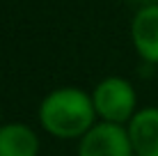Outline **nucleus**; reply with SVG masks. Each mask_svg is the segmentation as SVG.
Returning <instances> with one entry per match:
<instances>
[{"mask_svg":"<svg viewBox=\"0 0 158 156\" xmlns=\"http://www.w3.org/2000/svg\"><path fill=\"white\" fill-rule=\"evenodd\" d=\"M37 117L44 131L62 140H80L99 122L92 94L73 85L48 92L39 103Z\"/></svg>","mask_w":158,"mask_h":156,"instance_id":"1","label":"nucleus"},{"mask_svg":"<svg viewBox=\"0 0 158 156\" xmlns=\"http://www.w3.org/2000/svg\"><path fill=\"white\" fill-rule=\"evenodd\" d=\"M92 101L99 122L126 126L138 112V92L133 83L122 76H108L92 90Z\"/></svg>","mask_w":158,"mask_h":156,"instance_id":"2","label":"nucleus"},{"mask_svg":"<svg viewBox=\"0 0 158 156\" xmlns=\"http://www.w3.org/2000/svg\"><path fill=\"white\" fill-rule=\"evenodd\" d=\"M78 156H135L126 126L96 122L78 140Z\"/></svg>","mask_w":158,"mask_h":156,"instance_id":"3","label":"nucleus"},{"mask_svg":"<svg viewBox=\"0 0 158 156\" xmlns=\"http://www.w3.org/2000/svg\"><path fill=\"white\" fill-rule=\"evenodd\" d=\"M131 41L138 55L149 64H158V5L140 7L131 21Z\"/></svg>","mask_w":158,"mask_h":156,"instance_id":"4","label":"nucleus"},{"mask_svg":"<svg viewBox=\"0 0 158 156\" xmlns=\"http://www.w3.org/2000/svg\"><path fill=\"white\" fill-rule=\"evenodd\" d=\"M135 156H158V108L147 106L126 124Z\"/></svg>","mask_w":158,"mask_h":156,"instance_id":"5","label":"nucleus"},{"mask_svg":"<svg viewBox=\"0 0 158 156\" xmlns=\"http://www.w3.org/2000/svg\"><path fill=\"white\" fill-rule=\"evenodd\" d=\"M41 142L35 129L23 122L0 124V156H39Z\"/></svg>","mask_w":158,"mask_h":156,"instance_id":"6","label":"nucleus"},{"mask_svg":"<svg viewBox=\"0 0 158 156\" xmlns=\"http://www.w3.org/2000/svg\"><path fill=\"white\" fill-rule=\"evenodd\" d=\"M133 2L140 7H149V5H158V0H133Z\"/></svg>","mask_w":158,"mask_h":156,"instance_id":"7","label":"nucleus"}]
</instances>
